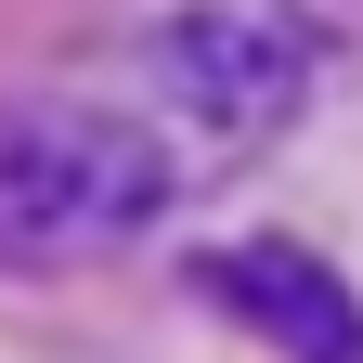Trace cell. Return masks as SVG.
<instances>
[{
	"mask_svg": "<svg viewBox=\"0 0 363 363\" xmlns=\"http://www.w3.org/2000/svg\"><path fill=\"white\" fill-rule=\"evenodd\" d=\"M363 0H182V13L143 39V78H156V143L182 156H220L234 169L247 143L298 130V104L325 91V65L350 52Z\"/></svg>",
	"mask_w": 363,
	"mask_h": 363,
	"instance_id": "obj_1",
	"label": "cell"
},
{
	"mask_svg": "<svg viewBox=\"0 0 363 363\" xmlns=\"http://www.w3.org/2000/svg\"><path fill=\"white\" fill-rule=\"evenodd\" d=\"M182 156L156 117L78 104V91H0V259H91L169 208Z\"/></svg>",
	"mask_w": 363,
	"mask_h": 363,
	"instance_id": "obj_2",
	"label": "cell"
},
{
	"mask_svg": "<svg viewBox=\"0 0 363 363\" xmlns=\"http://www.w3.org/2000/svg\"><path fill=\"white\" fill-rule=\"evenodd\" d=\"M220 325H247V337H272L286 363H363V286L337 259H311V247H286V234H247V247H208L195 272H182Z\"/></svg>",
	"mask_w": 363,
	"mask_h": 363,
	"instance_id": "obj_3",
	"label": "cell"
}]
</instances>
